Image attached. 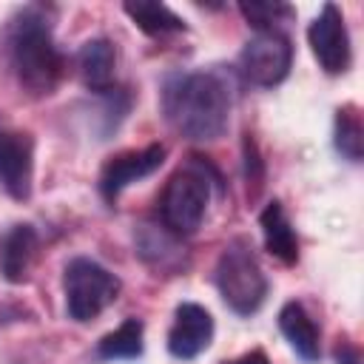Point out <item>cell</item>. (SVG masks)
Returning a JSON list of instances; mask_svg holds the SVG:
<instances>
[{
  "instance_id": "1",
  "label": "cell",
  "mask_w": 364,
  "mask_h": 364,
  "mask_svg": "<svg viewBox=\"0 0 364 364\" xmlns=\"http://www.w3.org/2000/svg\"><path fill=\"white\" fill-rule=\"evenodd\" d=\"M165 119L185 139L210 142L228 128L230 91L219 71H188L168 77L162 88Z\"/></svg>"
},
{
  "instance_id": "2",
  "label": "cell",
  "mask_w": 364,
  "mask_h": 364,
  "mask_svg": "<svg viewBox=\"0 0 364 364\" xmlns=\"http://www.w3.org/2000/svg\"><path fill=\"white\" fill-rule=\"evenodd\" d=\"M6 48H9L11 71L28 94L46 97L63 80L65 60L54 43L51 23L43 9L26 6L11 17Z\"/></svg>"
},
{
  "instance_id": "3",
  "label": "cell",
  "mask_w": 364,
  "mask_h": 364,
  "mask_svg": "<svg viewBox=\"0 0 364 364\" xmlns=\"http://www.w3.org/2000/svg\"><path fill=\"white\" fill-rule=\"evenodd\" d=\"M210 202V176L202 162H191L176 171L159 196V222L173 236H191L199 230Z\"/></svg>"
},
{
  "instance_id": "4",
  "label": "cell",
  "mask_w": 364,
  "mask_h": 364,
  "mask_svg": "<svg viewBox=\"0 0 364 364\" xmlns=\"http://www.w3.org/2000/svg\"><path fill=\"white\" fill-rule=\"evenodd\" d=\"M213 279H216V287H219L225 304L233 313L250 316L264 304L267 279H264V273H262V267L250 250V242L233 239L222 250L216 270H213Z\"/></svg>"
},
{
  "instance_id": "5",
  "label": "cell",
  "mask_w": 364,
  "mask_h": 364,
  "mask_svg": "<svg viewBox=\"0 0 364 364\" xmlns=\"http://www.w3.org/2000/svg\"><path fill=\"white\" fill-rule=\"evenodd\" d=\"M63 287H65L68 316L74 321H91L119 296L122 284L111 270H105L94 259L80 256V259H71L65 264Z\"/></svg>"
},
{
  "instance_id": "6",
  "label": "cell",
  "mask_w": 364,
  "mask_h": 364,
  "mask_svg": "<svg viewBox=\"0 0 364 364\" xmlns=\"http://www.w3.org/2000/svg\"><path fill=\"white\" fill-rule=\"evenodd\" d=\"M293 65V46L282 31H259L239 54V71L250 85L273 88Z\"/></svg>"
},
{
  "instance_id": "7",
  "label": "cell",
  "mask_w": 364,
  "mask_h": 364,
  "mask_svg": "<svg viewBox=\"0 0 364 364\" xmlns=\"http://www.w3.org/2000/svg\"><path fill=\"white\" fill-rule=\"evenodd\" d=\"M307 40H310V48H313L318 65L327 74H344L350 68L353 46H350V31L344 26L338 6L324 3L318 17L307 28Z\"/></svg>"
},
{
  "instance_id": "8",
  "label": "cell",
  "mask_w": 364,
  "mask_h": 364,
  "mask_svg": "<svg viewBox=\"0 0 364 364\" xmlns=\"http://www.w3.org/2000/svg\"><path fill=\"white\" fill-rule=\"evenodd\" d=\"M162 162H165V145H159V142L145 145L139 151H122V154L111 156L100 171V193H102V199L105 202H117V196L131 182H139V179L151 176L154 171H159Z\"/></svg>"
},
{
  "instance_id": "9",
  "label": "cell",
  "mask_w": 364,
  "mask_h": 364,
  "mask_svg": "<svg viewBox=\"0 0 364 364\" xmlns=\"http://www.w3.org/2000/svg\"><path fill=\"white\" fill-rule=\"evenodd\" d=\"M34 182V139L23 131H0V188L23 202Z\"/></svg>"
},
{
  "instance_id": "10",
  "label": "cell",
  "mask_w": 364,
  "mask_h": 364,
  "mask_svg": "<svg viewBox=\"0 0 364 364\" xmlns=\"http://www.w3.org/2000/svg\"><path fill=\"white\" fill-rule=\"evenodd\" d=\"M213 338V318L202 304L185 301L173 313V324L168 330V353L173 358L191 361L202 350H208Z\"/></svg>"
},
{
  "instance_id": "11",
  "label": "cell",
  "mask_w": 364,
  "mask_h": 364,
  "mask_svg": "<svg viewBox=\"0 0 364 364\" xmlns=\"http://www.w3.org/2000/svg\"><path fill=\"white\" fill-rule=\"evenodd\" d=\"M77 68H80L85 88H91L94 94L111 91L114 71H117V51L111 46V40L97 37V40L82 43V48L77 51Z\"/></svg>"
},
{
  "instance_id": "12",
  "label": "cell",
  "mask_w": 364,
  "mask_h": 364,
  "mask_svg": "<svg viewBox=\"0 0 364 364\" xmlns=\"http://www.w3.org/2000/svg\"><path fill=\"white\" fill-rule=\"evenodd\" d=\"M37 256V230L31 225H14L0 247V273L6 282L17 284L28 279L31 262Z\"/></svg>"
},
{
  "instance_id": "13",
  "label": "cell",
  "mask_w": 364,
  "mask_h": 364,
  "mask_svg": "<svg viewBox=\"0 0 364 364\" xmlns=\"http://www.w3.org/2000/svg\"><path fill=\"white\" fill-rule=\"evenodd\" d=\"M279 330L282 336L290 341V347L304 358V361H318L321 355V333L313 321V316L299 304V301H287L279 313Z\"/></svg>"
},
{
  "instance_id": "14",
  "label": "cell",
  "mask_w": 364,
  "mask_h": 364,
  "mask_svg": "<svg viewBox=\"0 0 364 364\" xmlns=\"http://www.w3.org/2000/svg\"><path fill=\"white\" fill-rule=\"evenodd\" d=\"M259 228H262L264 247L270 256H276L284 264H293L299 259V239H296V230H293L282 202L273 199L264 205V210L259 216Z\"/></svg>"
},
{
  "instance_id": "15",
  "label": "cell",
  "mask_w": 364,
  "mask_h": 364,
  "mask_svg": "<svg viewBox=\"0 0 364 364\" xmlns=\"http://www.w3.org/2000/svg\"><path fill=\"white\" fill-rule=\"evenodd\" d=\"M136 247H139V256H142L148 264L159 267V270H176V267L185 262L182 245H179L176 236L168 233L165 228L142 225L139 239H136Z\"/></svg>"
},
{
  "instance_id": "16",
  "label": "cell",
  "mask_w": 364,
  "mask_h": 364,
  "mask_svg": "<svg viewBox=\"0 0 364 364\" xmlns=\"http://www.w3.org/2000/svg\"><path fill=\"white\" fill-rule=\"evenodd\" d=\"M122 11L134 20V26L151 37H165V34H176L185 31V20L171 11L165 3H154V0H136V3H125Z\"/></svg>"
},
{
  "instance_id": "17",
  "label": "cell",
  "mask_w": 364,
  "mask_h": 364,
  "mask_svg": "<svg viewBox=\"0 0 364 364\" xmlns=\"http://www.w3.org/2000/svg\"><path fill=\"white\" fill-rule=\"evenodd\" d=\"M142 333H145V324L139 318H125L114 333H108V336L100 338L97 355L102 361H134L145 350Z\"/></svg>"
},
{
  "instance_id": "18",
  "label": "cell",
  "mask_w": 364,
  "mask_h": 364,
  "mask_svg": "<svg viewBox=\"0 0 364 364\" xmlns=\"http://www.w3.org/2000/svg\"><path fill=\"white\" fill-rule=\"evenodd\" d=\"M336 148L344 159L361 162L364 128H361V117H358L355 105H344V108L336 111Z\"/></svg>"
},
{
  "instance_id": "19",
  "label": "cell",
  "mask_w": 364,
  "mask_h": 364,
  "mask_svg": "<svg viewBox=\"0 0 364 364\" xmlns=\"http://www.w3.org/2000/svg\"><path fill=\"white\" fill-rule=\"evenodd\" d=\"M239 11L245 20L259 31H282L279 26L293 20V6L287 3H239Z\"/></svg>"
},
{
  "instance_id": "20",
  "label": "cell",
  "mask_w": 364,
  "mask_h": 364,
  "mask_svg": "<svg viewBox=\"0 0 364 364\" xmlns=\"http://www.w3.org/2000/svg\"><path fill=\"white\" fill-rule=\"evenodd\" d=\"M230 364H270V361H267V355L262 350H253V353H247V355H242V358H236Z\"/></svg>"
},
{
  "instance_id": "21",
  "label": "cell",
  "mask_w": 364,
  "mask_h": 364,
  "mask_svg": "<svg viewBox=\"0 0 364 364\" xmlns=\"http://www.w3.org/2000/svg\"><path fill=\"white\" fill-rule=\"evenodd\" d=\"M338 364H358V355L353 353V350H338Z\"/></svg>"
}]
</instances>
